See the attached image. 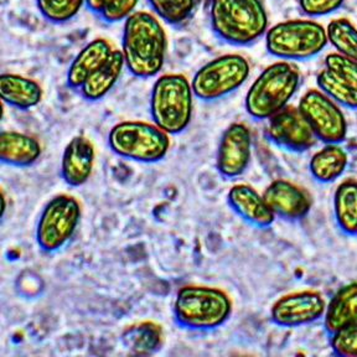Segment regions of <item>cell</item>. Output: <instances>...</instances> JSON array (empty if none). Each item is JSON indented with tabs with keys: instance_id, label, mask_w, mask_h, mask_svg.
I'll list each match as a JSON object with an SVG mask.
<instances>
[{
	"instance_id": "6da1fadb",
	"label": "cell",
	"mask_w": 357,
	"mask_h": 357,
	"mask_svg": "<svg viewBox=\"0 0 357 357\" xmlns=\"http://www.w3.org/2000/svg\"><path fill=\"white\" fill-rule=\"evenodd\" d=\"M122 54L126 68L134 77L151 78L162 71L167 38L159 17L148 11H135L124 22Z\"/></svg>"
},
{
	"instance_id": "7a4b0ae2",
	"label": "cell",
	"mask_w": 357,
	"mask_h": 357,
	"mask_svg": "<svg viewBox=\"0 0 357 357\" xmlns=\"http://www.w3.org/2000/svg\"><path fill=\"white\" fill-rule=\"evenodd\" d=\"M208 14L212 31L226 44L250 46L268 31L262 0H210Z\"/></svg>"
},
{
	"instance_id": "3957f363",
	"label": "cell",
	"mask_w": 357,
	"mask_h": 357,
	"mask_svg": "<svg viewBox=\"0 0 357 357\" xmlns=\"http://www.w3.org/2000/svg\"><path fill=\"white\" fill-rule=\"evenodd\" d=\"M234 304L226 291L210 285L181 287L174 301L175 323L183 329L211 331L229 320Z\"/></svg>"
},
{
	"instance_id": "277c9868",
	"label": "cell",
	"mask_w": 357,
	"mask_h": 357,
	"mask_svg": "<svg viewBox=\"0 0 357 357\" xmlns=\"http://www.w3.org/2000/svg\"><path fill=\"white\" fill-rule=\"evenodd\" d=\"M301 82V71L293 62H274L251 84L245 95V111L257 121H268L289 106Z\"/></svg>"
},
{
	"instance_id": "5b68a950",
	"label": "cell",
	"mask_w": 357,
	"mask_h": 357,
	"mask_svg": "<svg viewBox=\"0 0 357 357\" xmlns=\"http://www.w3.org/2000/svg\"><path fill=\"white\" fill-rule=\"evenodd\" d=\"M194 89L181 73H167L156 79L151 93L153 122L170 135L183 133L194 113Z\"/></svg>"
},
{
	"instance_id": "8992f818",
	"label": "cell",
	"mask_w": 357,
	"mask_h": 357,
	"mask_svg": "<svg viewBox=\"0 0 357 357\" xmlns=\"http://www.w3.org/2000/svg\"><path fill=\"white\" fill-rule=\"evenodd\" d=\"M328 44L326 29L307 19L278 22L266 33L268 52L284 61L310 60L321 54Z\"/></svg>"
},
{
	"instance_id": "52a82bcc",
	"label": "cell",
	"mask_w": 357,
	"mask_h": 357,
	"mask_svg": "<svg viewBox=\"0 0 357 357\" xmlns=\"http://www.w3.org/2000/svg\"><path fill=\"white\" fill-rule=\"evenodd\" d=\"M170 134L155 123L126 121L108 134V145L116 155L132 162L153 164L162 160L170 149Z\"/></svg>"
},
{
	"instance_id": "ba28073f",
	"label": "cell",
	"mask_w": 357,
	"mask_h": 357,
	"mask_svg": "<svg viewBox=\"0 0 357 357\" xmlns=\"http://www.w3.org/2000/svg\"><path fill=\"white\" fill-rule=\"evenodd\" d=\"M251 65L238 54L218 56L196 71L191 79L196 98L205 102L221 100L234 93L250 77Z\"/></svg>"
},
{
	"instance_id": "9c48e42d",
	"label": "cell",
	"mask_w": 357,
	"mask_h": 357,
	"mask_svg": "<svg viewBox=\"0 0 357 357\" xmlns=\"http://www.w3.org/2000/svg\"><path fill=\"white\" fill-rule=\"evenodd\" d=\"M82 208L73 196L60 194L51 199L36 225V243L45 253H55L71 241L81 221Z\"/></svg>"
},
{
	"instance_id": "30bf717a",
	"label": "cell",
	"mask_w": 357,
	"mask_h": 357,
	"mask_svg": "<svg viewBox=\"0 0 357 357\" xmlns=\"http://www.w3.org/2000/svg\"><path fill=\"white\" fill-rule=\"evenodd\" d=\"M318 140L323 143H342L347 135L345 114L329 96L320 89L307 91L298 105Z\"/></svg>"
},
{
	"instance_id": "8fae6325",
	"label": "cell",
	"mask_w": 357,
	"mask_h": 357,
	"mask_svg": "<svg viewBox=\"0 0 357 357\" xmlns=\"http://www.w3.org/2000/svg\"><path fill=\"white\" fill-rule=\"evenodd\" d=\"M328 301L317 290H301L280 296L271 307V319L282 328H301L324 318Z\"/></svg>"
},
{
	"instance_id": "7c38bea8",
	"label": "cell",
	"mask_w": 357,
	"mask_h": 357,
	"mask_svg": "<svg viewBox=\"0 0 357 357\" xmlns=\"http://www.w3.org/2000/svg\"><path fill=\"white\" fill-rule=\"evenodd\" d=\"M266 133L273 144L294 153L312 149L318 140L298 107H285L269 118Z\"/></svg>"
},
{
	"instance_id": "4fadbf2b",
	"label": "cell",
	"mask_w": 357,
	"mask_h": 357,
	"mask_svg": "<svg viewBox=\"0 0 357 357\" xmlns=\"http://www.w3.org/2000/svg\"><path fill=\"white\" fill-rule=\"evenodd\" d=\"M252 134L243 123H232L218 143L216 167L223 178H238L251 162Z\"/></svg>"
},
{
	"instance_id": "5bb4252c",
	"label": "cell",
	"mask_w": 357,
	"mask_h": 357,
	"mask_svg": "<svg viewBox=\"0 0 357 357\" xmlns=\"http://www.w3.org/2000/svg\"><path fill=\"white\" fill-rule=\"evenodd\" d=\"M263 196L274 215L288 221H299L312 210V197L307 190L284 178L272 181Z\"/></svg>"
},
{
	"instance_id": "9a60e30c",
	"label": "cell",
	"mask_w": 357,
	"mask_h": 357,
	"mask_svg": "<svg viewBox=\"0 0 357 357\" xmlns=\"http://www.w3.org/2000/svg\"><path fill=\"white\" fill-rule=\"evenodd\" d=\"M95 145L84 135L67 143L61 158V176L68 186L78 188L89 181L95 167Z\"/></svg>"
},
{
	"instance_id": "2e32d148",
	"label": "cell",
	"mask_w": 357,
	"mask_h": 357,
	"mask_svg": "<svg viewBox=\"0 0 357 357\" xmlns=\"http://www.w3.org/2000/svg\"><path fill=\"white\" fill-rule=\"evenodd\" d=\"M227 201L231 208L243 221L259 229H267L272 226L277 218L264 196L261 195L251 185H234L227 194Z\"/></svg>"
},
{
	"instance_id": "e0dca14e",
	"label": "cell",
	"mask_w": 357,
	"mask_h": 357,
	"mask_svg": "<svg viewBox=\"0 0 357 357\" xmlns=\"http://www.w3.org/2000/svg\"><path fill=\"white\" fill-rule=\"evenodd\" d=\"M111 43L106 39L89 41L82 50L73 59L67 71V84L73 89H79L86 79L100 68L111 56Z\"/></svg>"
},
{
	"instance_id": "ac0fdd59",
	"label": "cell",
	"mask_w": 357,
	"mask_h": 357,
	"mask_svg": "<svg viewBox=\"0 0 357 357\" xmlns=\"http://www.w3.org/2000/svg\"><path fill=\"white\" fill-rule=\"evenodd\" d=\"M43 153L39 140L29 134L4 130L0 134V160L15 167H28L38 162Z\"/></svg>"
},
{
	"instance_id": "d6986e66",
	"label": "cell",
	"mask_w": 357,
	"mask_h": 357,
	"mask_svg": "<svg viewBox=\"0 0 357 357\" xmlns=\"http://www.w3.org/2000/svg\"><path fill=\"white\" fill-rule=\"evenodd\" d=\"M0 96L6 105L17 109L28 111L39 106L44 91L36 81L15 73L0 76Z\"/></svg>"
},
{
	"instance_id": "ffe728a7",
	"label": "cell",
	"mask_w": 357,
	"mask_h": 357,
	"mask_svg": "<svg viewBox=\"0 0 357 357\" xmlns=\"http://www.w3.org/2000/svg\"><path fill=\"white\" fill-rule=\"evenodd\" d=\"M124 67L126 62L122 51H112L106 62L96 73H92L82 84V87L78 89L79 93L89 102H97L105 98L117 84Z\"/></svg>"
},
{
	"instance_id": "44dd1931",
	"label": "cell",
	"mask_w": 357,
	"mask_h": 357,
	"mask_svg": "<svg viewBox=\"0 0 357 357\" xmlns=\"http://www.w3.org/2000/svg\"><path fill=\"white\" fill-rule=\"evenodd\" d=\"M349 165V154L341 143H326L312 156L309 172L321 184L334 183L341 178Z\"/></svg>"
},
{
	"instance_id": "7402d4cb",
	"label": "cell",
	"mask_w": 357,
	"mask_h": 357,
	"mask_svg": "<svg viewBox=\"0 0 357 357\" xmlns=\"http://www.w3.org/2000/svg\"><path fill=\"white\" fill-rule=\"evenodd\" d=\"M121 341L126 350L138 356H149L162 349L164 330L151 320L134 323L123 330Z\"/></svg>"
},
{
	"instance_id": "603a6c76",
	"label": "cell",
	"mask_w": 357,
	"mask_h": 357,
	"mask_svg": "<svg viewBox=\"0 0 357 357\" xmlns=\"http://www.w3.org/2000/svg\"><path fill=\"white\" fill-rule=\"evenodd\" d=\"M324 328L328 334L357 320V282L342 285L328 301L324 315Z\"/></svg>"
},
{
	"instance_id": "cb8c5ba5",
	"label": "cell",
	"mask_w": 357,
	"mask_h": 357,
	"mask_svg": "<svg viewBox=\"0 0 357 357\" xmlns=\"http://www.w3.org/2000/svg\"><path fill=\"white\" fill-rule=\"evenodd\" d=\"M334 216L342 232L357 234L356 180H345L335 190Z\"/></svg>"
},
{
	"instance_id": "d4e9b609",
	"label": "cell",
	"mask_w": 357,
	"mask_h": 357,
	"mask_svg": "<svg viewBox=\"0 0 357 357\" xmlns=\"http://www.w3.org/2000/svg\"><path fill=\"white\" fill-rule=\"evenodd\" d=\"M317 84L320 91L329 96L337 105L349 109H357V89L336 75L324 68L317 76Z\"/></svg>"
},
{
	"instance_id": "484cf974",
	"label": "cell",
	"mask_w": 357,
	"mask_h": 357,
	"mask_svg": "<svg viewBox=\"0 0 357 357\" xmlns=\"http://www.w3.org/2000/svg\"><path fill=\"white\" fill-rule=\"evenodd\" d=\"M326 33L329 44L334 46L336 52L357 60V28L350 20L334 19L328 25Z\"/></svg>"
},
{
	"instance_id": "4316f807",
	"label": "cell",
	"mask_w": 357,
	"mask_h": 357,
	"mask_svg": "<svg viewBox=\"0 0 357 357\" xmlns=\"http://www.w3.org/2000/svg\"><path fill=\"white\" fill-rule=\"evenodd\" d=\"M156 17L173 26H181L195 11L197 0H146Z\"/></svg>"
},
{
	"instance_id": "83f0119b",
	"label": "cell",
	"mask_w": 357,
	"mask_h": 357,
	"mask_svg": "<svg viewBox=\"0 0 357 357\" xmlns=\"http://www.w3.org/2000/svg\"><path fill=\"white\" fill-rule=\"evenodd\" d=\"M84 4L86 0H36L40 14L52 24L71 22Z\"/></svg>"
},
{
	"instance_id": "f1b7e54d",
	"label": "cell",
	"mask_w": 357,
	"mask_h": 357,
	"mask_svg": "<svg viewBox=\"0 0 357 357\" xmlns=\"http://www.w3.org/2000/svg\"><path fill=\"white\" fill-rule=\"evenodd\" d=\"M330 347L337 356L357 357V320L330 334Z\"/></svg>"
},
{
	"instance_id": "f546056e",
	"label": "cell",
	"mask_w": 357,
	"mask_h": 357,
	"mask_svg": "<svg viewBox=\"0 0 357 357\" xmlns=\"http://www.w3.org/2000/svg\"><path fill=\"white\" fill-rule=\"evenodd\" d=\"M325 68L357 89V60L333 52L325 57Z\"/></svg>"
},
{
	"instance_id": "4dcf8cb0",
	"label": "cell",
	"mask_w": 357,
	"mask_h": 357,
	"mask_svg": "<svg viewBox=\"0 0 357 357\" xmlns=\"http://www.w3.org/2000/svg\"><path fill=\"white\" fill-rule=\"evenodd\" d=\"M139 0H108L98 17L108 24L126 22L138 6Z\"/></svg>"
},
{
	"instance_id": "1f68e13d",
	"label": "cell",
	"mask_w": 357,
	"mask_h": 357,
	"mask_svg": "<svg viewBox=\"0 0 357 357\" xmlns=\"http://www.w3.org/2000/svg\"><path fill=\"white\" fill-rule=\"evenodd\" d=\"M345 4V0H299L301 10L310 17H328Z\"/></svg>"
},
{
	"instance_id": "d6a6232c",
	"label": "cell",
	"mask_w": 357,
	"mask_h": 357,
	"mask_svg": "<svg viewBox=\"0 0 357 357\" xmlns=\"http://www.w3.org/2000/svg\"><path fill=\"white\" fill-rule=\"evenodd\" d=\"M108 0H86V6L96 15H100V11L105 9Z\"/></svg>"
},
{
	"instance_id": "836d02e7",
	"label": "cell",
	"mask_w": 357,
	"mask_h": 357,
	"mask_svg": "<svg viewBox=\"0 0 357 357\" xmlns=\"http://www.w3.org/2000/svg\"><path fill=\"white\" fill-rule=\"evenodd\" d=\"M356 236H357V234H356Z\"/></svg>"
}]
</instances>
